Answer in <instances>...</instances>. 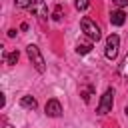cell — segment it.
Here are the masks:
<instances>
[{
	"mask_svg": "<svg viewBox=\"0 0 128 128\" xmlns=\"http://www.w3.org/2000/svg\"><path fill=\"white\" fill-rule=\"evenodd\" d=\"M88 4H90V0H74L76 10H80V12H84V10L88 8Z\"/></svg>",
	"mask_w": 128,
	"mask_h": 128,
	"instance_id": "cell-13",
	"label": "cell"
},
{
	"mask_svg": "<svg viewBox=\"0 0 128 128\" xmlns=\"http://www.w3.org/2000/svg\"><path fill=\"white\" fill-rule=\"evenodd\" d=\"M124 22H126V14H124V10H122V8L112 10V14H110V24H112V26H122Z\"/></svg>",
	"mask_w": 128,
	"mask_h": 128,
	"instance_id": "cell-7",
	"label": "cell"
},
{
	"mask_svg": "<svg viewBox=\"0 0 128 128\" xmlns=\"http://www.w3.org/2000/svg\"><path fill=\"white\" fill-rule=\"evenodd\" d=\"M44 110H46V116H52V118H58V116L62 114V106H60V102H58L56 98H50V100L46 102Z\"/></svg>",
	"mask_w": 128,
	"mask_h": 128,
	"instance_id": "cell-6",
	"label": "cell"
},
{
	"mask_svg": "<svg viewBox=\"0 0 128 128\" xmlns=\"http://www.w3.org/2000/svg\"><path fill=\"white\" fill-rule=\"evenodd\" d=\"M4 128H12V126H10V124H6V126H4Z\"/></svg>",
	"mask_w": 128,
	"mask_h": 128,
	"instance_id": "cell-17",
	"label": "cell"
},
{
	"mask_svg": "<svg viewBox=\"0 0 128 128\" xmlns=\"http://www.w3.org/2000/svg\"><path fill=\"white\" fill-rule=\"evenodd\" d=\"M112 104H114V90H112V88H108V90L102 94V98H100V102H98L96 112L104 116V114H108V112L112 110Z\"/></svg>",
	"mask_w": 128,
	"mask_h": 128,
	"instance_id": "cell-3",
	"label": "cell"
},
{
	"mask_svg": "<svg viewBox=\"0 0 128 128\" xmlns=\"http://www.w3.org/2000/svg\"><path fill=\"white\" fill-rule=\"evenodd\" d=\"M92 42H94V40H90L88 36L82 38V40H78V44H76V52H78V54H88V52L92 50Z\"/></svg>",
	"mask_w": 128,
	"mask_h": 128,
	"instance_id": "cell-8",
	"label": "cell"
},
{
	"mask_svg": "<svg viewBox=\"0 0 128 128\" xmlns=\"http://www.w3.org/2000/svg\"><path fill=\"white\" fill-rule=\"evenodd\" d=\"M26 54H28L30 62L34 64V68H36L38 72H44V70H46V64H44V56L40 54V48H38L36 44H30V46L26 48Z\"/></svg>",
	"mask_w": 128,
	"mask_h": 128,
	"instance_id": "cell-2",
	"label": "cell"
},
{
	"mask_svg": "<svg viewBox=\"0 0 128 128\" xmlns=\"http://www.w3.org/2000/svg\"><path fill=\"white\" fill-rule=\"evenodd\" d=\"M90 94H92V88L90 86H82L80 88V96L84 98V102H90Z\"/></svg>",
	"mask_w": 128,
	"mask_h": 128,
	"instance_id": "cell-12",
	"label": "cell"
},
{
	"mask_svg": "<svg viewBox=\"0 0 128 128\" xmlns=\"http://www.w3.org/2000/svg\"><path fill=\"white\" fill-rule=\"evenodd\" d=\"M112 4L118 8H124V6H128V0H112Z\"/></svg>",
	"mask_w": 128,
	"mask_h": 128,
	"instance_id": "cell-16",
	"label": "cell"
},
{
	"mask_svg": "<svg viewBox=\"0 0 128 128\" xmlns=\"http://www.w3.org/2000/svg\"><path fill=\"white\" fill-rule=\"evenodd\" d=\"M20 106H22V108H28V110H34V108L38 106V102H36L34 96H22V98H20Z\"/></svg>",
	"mask_w": 128,
	"mask_h": 128,
	"instance_id": "cell-9",
	"label": "cell"
},
{
	"mask_svg": "<svg viewBox=\"0 0 128 128\" xmlns=\"http://www.w3.org/2000/svg\"><path fill=\"white\" fill-rule=\"evenodd\" d=\"M18 56H20V54H18V50H14V52H4V62L12 66V64H16V62H18Z\"/></svg>",
	"mask_w": 128,
	"mask_h": 128,
	"instance_id": "cell-10",
	"label": "cell"
},
{
	"mask_svg": "<svg viewBox=\"0 0 128 128\" xmlns=\"http://www.w3.org/2000/svg\"><path fill=\"white\" fill-rule=\"evenodd\" d=\"M120 74H122V78H128V54H126V58L120 66Z\"/></svg>",
	"mask_w": 128,
	"mask_h": 128,
	"instance_id": "cell-14",
	"label": "cell"
},
{
	"mask_svg": "<svg viewBox=\"0 0 128 128\" xmlns=\"http://www.w3.org/2000/svg\"><path fill=\"white\" fill-rule=\"evenodd\" d=\"M30 12L34 16H38L40 20H46L48 18V6H46L44 0H34V4L30 6Z\"/></svg>",
	"mask_w": 128,
	"mask_h": 128,
	"instance_id": "cell-5",
	"label": "cell"
},
{
	"mask_svg": "<svg viewBox=\"0 0 128 128\" xmlns=\"http://www.w3.org/2000/svg\"><path fill=\"white\" fill-rule=\"evenodd\" d=\"M80 26H82V32H84V36H88L90 40H100L102 38V32H100V26L92 20V18H88V16H84L82 18V22H80Z\"/></svg>",
	"mask_w": 128,
	"mask_h": 128,
	"instance_id": "cell-1",
	"label": "cell"
},
{
	"mask_svg": "<svg viewBox=\"0 0 128 128\" xmlns=\"http://www.w3.org/2000/svg\"><path fill=\"white\" fill-rule=\"evenodd\" d=\"M118 48H120V38H118V34H110V36L106 38V50H104L106 58H108V60H116Z\"/></svg>",
	"mask_w": 128,
	"mask_h": 128,
	"instance_id": "cell-4",
	"label": "cell"
},
{
	"mask_svg": "<svg viewBox=\"0 0 128 128\" xmlns=\"http://www.w3.org/2000/svg\"><path fill=\"white\" fill-rule=\"evenodd\" d=\"M62 14H64V8H62V4H56V6H54V12H52V18L58 22V20H62Z\"/></svg>",
	"mask_w": 128,
	"mask_h": 128,
	"instance_id": "cell-11",
	"label": "cell"
},
{
	"mask_svg": "<svg viewBox=\"0 0 128 128\" xmlns=\"http://www.w3.org/2000/svg\"><path fill=\"white\" fill-rule=\"evenodd\" d=\"M34 0H16V8H30Z\"/></svg>",
	"mask_w": 128,
	"mask_h": 128,
	"instance_id": "cell-15",
	"label": "cell"
}]
</instances>
